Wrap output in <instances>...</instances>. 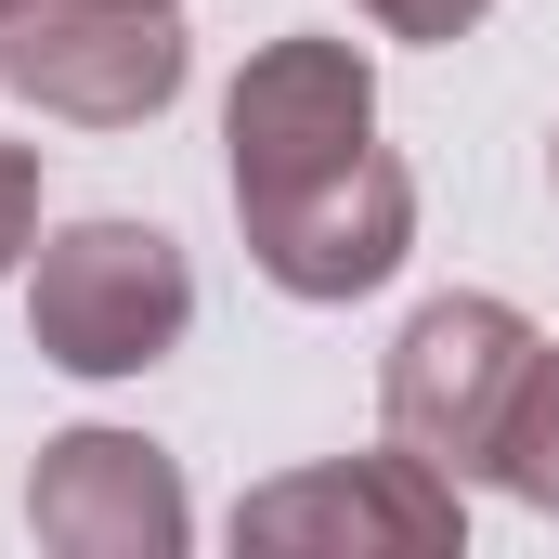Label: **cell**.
Instances as JSON below:
<instances>
[{
  "instance_id": "6da1fadb",
  "label": "cell",
  "mask_w": 559,
  "mask_h": 559,
  "mask_svg": "<svg viewBox=\"0 0 559 559\" xmlns=\"http://www.w3.org/2000/svg\"><path fill=\"white\" fill-rule=\"evenodd\" d=\"M182 325H195V261H182V235L118 222V209L39 235V274H26V338H39V365H66V378H143V365L182 352Z\"/></svg>"
},
{
  "instance_id": "7a4b0ae2",
  "label": "cell",
  "mask_w": 559,
  "mask_h": 559,
  "mask_svg": "<svg viewBox=\"0 0 559 559\" xmlns=\"http://www.w3.org/2000/svg\"><path fill=\"white\" fill-rule=\"evenodd\" d=\"M195 79L182 0H0V92L66 131H143Z\"/></svg>"
},
{
  "instance_id": "3957f363",
  "label": "cell",
  "mask_w": 559,
  "mask_h": 559,
  "mask_svg": "<svg viewBox=\"0 0 559 559\" xmlns=\"http://www.w3.org/2000/svg\"><path fill=\"white\" fill-rule=\"evenodd\" d=\"M534 312L521 299H481V286H442L404 312V338H391V365H378V417L391 442H417L429 468H495V429L521 404V378H534Z\"/></svg>"
},
{
  "instance_id": "277c9868",
  "label": "cell",
  "mask_w": 559,
  "mask_h": 559,
  "mask_svg": "<svg viewBox=\"0 0 559 559\" xmlns=\"http://www.w3.org/2000/svg\"><path fill=\"white\" fill-rule=\"evenodd\" d=\"M235 547H261V559H455L468 495L417 442H378V455H325V468H286L261 495H235Z\"/></svg>"
},
{
  "instance_id": "5b68a950",
  "label": "cell",
  "mask_w": 559,
  "mask_h": 559,
  "mask_svg": "<svg viewBox=\"0 0 559 559\" xmlns=\"http://www.w3.org/2000/svg\"><path fill=\"white\" fill-rule=\"evenodd\" d=\"M235 222H248V261L286 299H365V286L404 274V248H417V169L391 143H365V156H338V169H312L286 195H248Z\"/></svg>"
},
{
  "instance_id": "8992f818",
  "label": "cell",
  "mask_w": 559,
  "mask_h": 559,
  "mask_svg": "<svg viewBox=\"0 0 559 559\" xmlns=\"http://www.w3.org/2000/svg\"><path fill=\"white\" fill-rule=\"evenodd\" d=\"M378 143V66L352 39H261L248 79L222 92V169H235V209L248 195H286L338 156Z\"/></svg>"
},
{
  "instance_id": "52a82bcc",
  "label": "cell",
  "mask_w": 559,
  "mask_h": 559,
  "mask_svg": "<svg viewBox=\"0 0 559 559\" xmlns=\"http://www.w3.org/2000/svg\"><path fill=\"white\" fill-rule=\"evenodd\" d=\"M26 534L66 559H182L195 495H182L169 442H143V429H52L26 468Z\"/></svg>"
},
{
  "instance_id": "ba28073f",
  "label": "cell",
  "mask_w": 559,
  "mask_h": 559,
  "mask_svg": "<svg viewBox=\"0 0 559 559\" xmlns=\"http://www.w3.org/2000/svg\"><path fill=\"white\" fill-rule=\"evenodd\" d=\"M495 481H508L521 508H547V521H559V352H534L521 404H508V429H495Z\"/></svg>"
},
{
  "instance_id": "9c48e42d",
  "label": "cell",
  "mask_w": 559,
  "mask_h": 559,
  "mask_svg": "<svg viewBox=\"0 0 559 559\" xmlns=\"http://www.w3.org/2000/svg\"><path fill=\"white\" fill-rule=\"evenodd\" d=\"M39 261V143H0V274Z\"/></svg>"
},
{
  "instance_id": "30bf717a",
  "label": "cell",
  "mask_w": 559,
  "mask_h": 559,
  "mask_svg": "<svg viewBox=\"0 0 559 559\" xmlns=\"http://www.w3.org/2000/svg\"><path fill=\"white\" fill-rule=\"evenodd\" d=\"M352 13H365L378 39H468L495 0H352Z\"/></svg>"
},
{
  "instance_id": "8fae6325",
  "label": "cell",
  "mask_w": 559,
  "mask_h": 559,
  "mask_svg": "<svg viewBox=\"0 0 559 559\" xmlns=\"http://www.w3.org/2000/svg\"><path fill=\"white\" fill-rule=\"evenodd\" d=\"M547 169H559V131H547Z\"/></svg>"
}]
</instances>
